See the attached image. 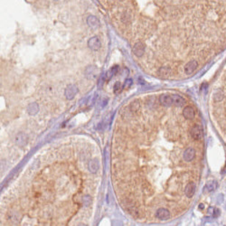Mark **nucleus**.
Listing matches in <instances>:
<instances>
[{"label":"nucleus","instance_id":"obj_2","mask_svg":"<svg viewBox=\"0 0 226 226\" xmlns=\"http://www.w3.org/2000/svg\"><path fill=\"white\" fill-rule=\"evenodd\" d=\"M203 136H204V133H203L202 128H200L199 126H194L191 129V137L195 140L202 139Z\"/></svg>","mask_w":226,"mask_h":226},{"label":"nucleus","instance_id":"obj_3","mask_svg":"<svg viewBox=\"0 0 226 226\" xmlns=\"http://www.w3.org/2000/svg\"><path fill=\"white\" fill-rule=\"evenodd\" d=\"M160 103L165 107H171L173 105V99L170 94H162L159 98Z\"/></svg>","mask_w":226,"mask_h":226},{"label":"nucleus","instance_id":"obj_20","mask_svg":"<svg viewBox=\"0 0 226 226\" xmlns=\"http://www.w3.org/2000/svg\"><path fill=\"white\" fill-rule=\"evenodd\" d=\"M121 85H120V83L119 82H116L115 83V85H114V92L115 93H119V92H121Z\"/></svg>","mask_w":226,"mask_h":226},{"label":"nucleus","instance_id":"obj_12","mask_svg":"<svg viewBox=\"0 0 226 226\" xmlns=\"http://www.w3.org/2000/svg\"><path fill=\"white\" fill-rule=\"evenodd\" d=\"M16 142L19 146H24L27 143V137L24 133H19L16 137Z\"/></svg>","mask_w":226,"mask_h":226},{"label":"nucleus","instance_id":"obj_11","mask_svg":"<svg viewBox=\"0 0 226 226\" xmlns=\"http://www.w3.org/2000/svg\"><path fill=\"white\" fill-rule=\"evenodd\" d=\"M183 116L185 119H192L195 118V109L192 107H185L183 109Z\"/></svg>","mask_w":226,"mask_h":226},{"label":"nucleus","instance_id":"obj_4","mask_svg":"<svg viewBox=\"0 0 226 226\" xmlns=\"http://www.w3.org/2000/svg\"><path fill=\"white\" fill-rule=\"evenodd\" d=\"M195 150L193 148V147H188L185 150L184 152V155H183V157H184V160L185 162H190L192 161L193 159H195Z\"/></svg>","mask_w":226,"mask_h":226},{"label":"nucleus","instance_id":"obj_9","mask_svg":"<svg viewBox=\"0 0 226 226\" xmlns=\"http://www.w3.org/2000/svg\"><path fill=\"white\" fill-rule=\"evenodd\" d=\"M195 184L194 183H189L185 188V194L186 195V197L190 198V197H193V195H195Z\"/></svg>","mask_w":226,"mask_h":226},{"label":"nucleus","instance_id":"obj_1","mask_svg":"<svg viewBox=\"0 0 226 226\" xmlns=\"http://www.w3.org/2000/svg\"><path fill=\"white\" fill-rule=\"evenodd\" d=\"M77 93H78V88L73 84H70L65 89V92H64L65 97L69 100L72 99Z\"/></svg>","mask_w":226,"mask_h":226},{"label":"nucleus","instance_id":"obj_21","mask_svg":"<svg viewBox=\"0 0 226 226\" xmlns=\"http://www.w3.org/2000/svg\"><path fill=\"white\" fill-rule=\"evenodd\" d=\"M131 85H132V80L131 79L126 80V82H125V83H124V87H127V88L130 87Z\"/></svg>","mask_w":226,"mask_h":226},{"label":"nucleus","instance_id":"obj_17","mask_svg":"<svg viewBox=\"0 0 226 226\" xmlns=\"http://www.w3.org/2000/svg\"><path fill=\"white\" fill-rule=\"evenodd\" d=\"M118 71H119V66H118V65H116V66H114V67H112V68L107 72V78H108V79L111 78L113 75H115V74L118 72Z\"/></svg>","mask_w":226,"mask_h":226},{"label":"nucleus","instance_id":"obj_16","mask_svg":"<svg viewBox=\"0 0 226 226\" xmlns=\"http://www.w3.org/2000/svg\"><path fill=\"white\" fill-rule=\"evenodd\" d=\"M27 110H28L29 114L34 115V114H36L37 112H38V105H37L36 103H34H34H31V104L28 106Z\"/></svg>","mask_w":226,"mask_h":226},{"label":"nucleus","instance_id":"obj_8","mask_svg":"<svg viewBox=\"0 0 226 226\" xmlns=\"http://www.w3.org/2000/svg\"><path fill=\"white\" fill-rule=\"evenodd\" d=\"M197 62L195 61V60H192L190 61L189 62H187L186 65L185 66V72L186 74H191L192 72H194L195 71V69L197 68Z\"/></svg>","mask_w":226,"mask_h":226},{"label":"nucleus","instance_id":"obj_18","mask_svg":"<svg viewBox=\"0 0 226 226\" xmlns=\"http://www.w3.org/2000/svg\"><path fill=\"white\" fill-rule=\"evenodd\" d=\"M222 99H223V93L221 90L215 92V94H213V99H215V102H221Z\"/></svg>","mask_w":226,"mask_h":226},{"label":"nucleus","instance_id":"obj_14","mask_svg":"<svg viewBox=\"0 0 226 226\" xmlns=\"http://www.w3.org/2000/svg\"><path fill=\"white\" fill-rule=\"evenodd\" d=\"M89 168L92 173H95L99 168V162L97 159H92L89 163Z\"/></svg>","mask_w":226,"mask_h":226},{"label":"nucleus","instance_id":"obj_5","mask_svg":"<svg viewBox=\"0 0 226 226\" xmlns=\"http://www.w3.org/2000/svg\"><path fill=\"white\" fill-rule=\"evenodd\" d=\"M132 52L137 57H141L145 53V45L142 43H137L132 48Z\"/></svg>","mask_w":226,"mask_h":226},{"label":"nucleus","instance_id":"obj_10","mask_svg":"<svg viewBox=\"0 0 226 226\" xmlns=\"http://www.w3.org/2000/svg\"><path fill=\"white\" fill-rule=\"evenodd\" d=\"M87 23L88 24H89V26L92 28V29H97L99 28V19L94 16H90L89 17L87 18Z\"/></svg>","mask_w":226,"mask_h":226},{"label":"nucleus","instance_id":"obj_7","mask_svg":"<svg viewBox=\"0 0 226 226\" xmlns=\"http://www.w3.org/2000/svg\"><path fill=\"white\" fill-rule=\"evenodd\" d=\"M156 216L157 218H159L160 220H167L170 217V212L167 209L165 208H160L158 210H157L156 212Z\"/></svg>","mask_w":226,"mask_h":226},{"label":"nucleus","instance_id":"obj_15","mask_svg":"<svg viewBox=\"0 0 226 226\" xmlns=\"http://www.w3.org/2000/svg\"><path fill=\"white\" fill-rule=\"evenodd\" d=\"M217 186H218V184L216 181H210L209 183H207L205 188L208 192H212V191H215L217 188Z\"/></svg>","mask_w":226,"mask_h":226},{"label":"nucleus","instance_id":"obj_19","mask_svg":"<svg viewBox=\"0 0 226 226\" xmlns=\"http://www.w3.org/2000/svg\"><path fill=\"white\" fill-rule=\"evenodd\" d=\"M160 74L162 75V76H167V75L169 74V72H170V69L168 67H162L160 70Z\"/></svg>","mask_w":226,"mask_h":226},{"label":"nucleus","instance_id":"obj_23","mask_svg":"<svg viewBox=\"0 0 226 226\" xmlns=\"http://www.w3.org/2000/svg\"><path fill=\"white\" fill-rule=\"evenodd\" d=\"M199 207H200V208H204V205H200Z\"/></svg>","mask_w":226,"mask_h":226},{"label":"nucleus","instance_id":"obj_22","mask_svg":"<svg viewBox=\"0 0 226 226\" xmlns=\"http://www.w3.org/2000/svg\"><path fill=\"white\" fill-rule=\"evenodd\" d=\"M213 212H215V213H213V216H215V217H217V216L220 215L219 209H215V210H213Z\"/></svg>","mask_w":226,"mask_h":226},{"label":"nucleus","instance_id":"obj_6","mask_svg":"<svg viewBox=\"0 0 226 226\" xmlns=\"http://www.w3.org/2000/svg\"><path fill=\"white\" fill-rule=\"evenodd\" d=\"M88 45H89L90 49L92 50V51H98L102 44H100V41L98 37L93 36L89 40V42H88Z\"/></svg>","mask_w":226,"mask_h":226},{"label":"nucleus","instance_id":"obj_13","mask_svg":"<svg viewBox=\"0 0 226 226\" xmlns=\"http://www.w3.org/2000/svg\"><path fill=\"white\" fill-rule=\"evenodd\" d=\"M172 99H173V104L175 106L181 107L185 104V99L177 94H172Z\"/></svg>","mask_w":226,"mask_h":226}]
</instances>
